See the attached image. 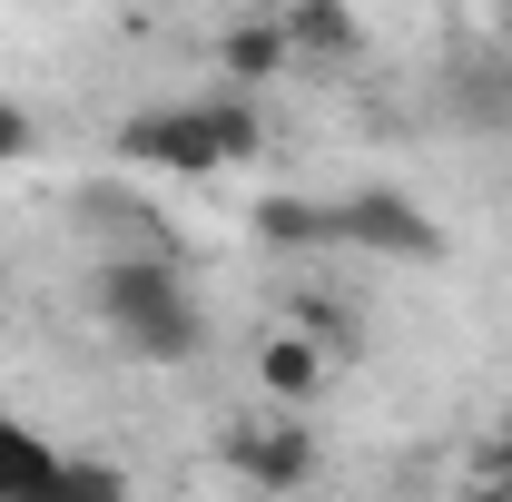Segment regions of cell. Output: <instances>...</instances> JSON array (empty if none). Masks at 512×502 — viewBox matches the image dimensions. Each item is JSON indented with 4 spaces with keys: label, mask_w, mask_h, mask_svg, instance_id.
<instances>
[{
    "label": "cell",
    "mask_w": 512,
    "mask_h": 502,
    "mask_svg": "<svg viewBox=\"0 0 512 502\" xmlns=\"http://www.w3.org/2000/svg\"><path fill=\"white\" fill-rule=\"evenodd\" d=\"M89 306L99 325L119 335L128 355H148V365H188L197 345H207V315H197V286L178 256H109L99 276H89Z\"/></svg>",
    "instance_id": "cell-1"
},
{
    "label": "cell",
    "mask_w": 512,
    "mask_h": 502,
    "mask_svg": "<svg viewBox=\"0 0 512 502\" xmlns=\"http://www.w3.org/2000/svg\"><path fill=\"white\" fill-rule=\"evenodd\" d=\"M50 502H128V473H119V463H79V453H69Z\"/></svg>",
    "instance_id": "cell-12"
},
{
    "label": "cell",
    "mask_w": 512,
    "mask_h": 502,
    "mask_svg": "<svg viewBox=\"0 0 512 502\" xmlns=\"http://www.w3.org/2000/svg\"><path fill=\"white\" fill-rule=\"evenodd\" d=\"M247 227H256V247H276V256L335 247V207H325V197H256Z\"/></svg>",
    "instance_id": "cell-9"
},
{
    "label": "cell",
    "mask_w": 512,
    "mask_h": 502,
    "mask_svg": "<svg viewBox=\"0 0 512 502\" xmlns=\"http://www.w3.org/2000/svg\"><path fill=\"white\" fill-rule=\"evenodd\" d=\"M60 443L50 434H30L20 414H0V502H50L60 493Z\"/></svg>",
    "instance_id": "cell-8"
},
{
    "label": "cell",
    "mask_w": 512,
    "mask_h": 502,
    "mask_svg": "<svg viewBox=\"0 0 512 502\" xmlns=\"http://www.w3.org/2000/svg\"><path fill=\"white\" fill-rule=\"evenodd\" d=\"M483 483H503V493H512V414H503V434L483 443Z\"/></svg>",
    "instance_id": "cell-14"
},
{
    "label": "cell",
    "mask_w": 512,
    "mask_h": 502,
    "mask_svg": "<svg viewBox=\"0 0 512 502\" xmlns=\"http://www.w3.org/2000/svg\"><path fill=\"white\" fill-rule=\"evenodd\" d=\"M276 20H286V50H296V60H325V69H345L355 50H365V20H355L345 0H286Z\"/></svg>",
    "instance_id": "cell-7"
},
{
    "label": "cell",
    "mask_w": 512,
    "mask_h": 502,
    "mask_svg": "<svg viewBox=\"0 0 512 502\" xmlns=\"http://www.w3.org/2000/svg\"><path fill=\"white\" fill-rule=\"evenodd\" d=\"M30 148H40L30 109H10V99H0V168H10V158H30Z\"/></svg>",
    "instance_id": "cell-13"
},
{
    "label": "cell",
    "mask_w": 512,
    "mask_h": 502,
    "mask_svg": "<svg viewBox=\"0 0 512 502\" xmlns=\"http://www.w3.org/2000/svg\"><path fill=\"white\" fill-rule=\"evenodd\" d=\"M335 375H345V365H335L325 345H306L296 325L256 345V394H266V404H286V414H306V404H316V394H325Z\"/></svg>",
    "instance_id": "cell-5"
},
{
    "label": "cell",
    "mask_w": 512,
    "mask_h": 502,
    "mask_svg": "<svg viewBox=\"0 0 512 502\" xmlns=\"http://www.w3.org/2000/svg\"><path fill=\"white\" fill-rule=\"evenodd\" d=\"M296 335H306V345H325L335 365H355V315L335 306V296H296Z\"/></svg>",
    "instance_id": "cell-11"
},
{
    "label": "cell",
    "mask_w": 512,
    "mask_h": 502,
    "mask_svg": "<svg viewBox=\"0 0 512 502\" xmlns=\"http://www.w3.org/2000/svg\"><path fill=\"white\" fill-rule=\"evenodd\" d=\"M119 158L158 168V178H217V168H227L197 109H138V119L119 128Z\"/></svg>",
    "instance_id": "cell-4"
},
{
    "label": "cell",
    "mask_w": 512,
    "mask_h": 502,
    "mask_svg": "<svg viewBox=\"0 0 512 502\" xmlns=\"http://www.w3.org/2000/svg\"><path fill=\"white\" fill-rule=\"evenodd\" d=\"M463 502H512V493H503V483H473V493H463Z\"/></svg>",
    "instance_id": "cell-15"
},
{
    "label": "cell",
    "mask_w": 512,
    "mask_h": 502,
    "mask_svg": "<svg viewBox=\"0 0 512 502\" xmlns=\"http://www.w3.org/2000/svg\"><path fill=\"white\" fill-rule=\"evenodd\" d=\"M217 60H227V79L256 99L266 79H286V69H296V50H286V20H276V10H256V20H227V30H217Z\"/></svg>",
    "instance_id": "cell-6"
},
{
    "label": "cell",
    "mask_w": 512,
    "mask_h": 502,
    "mask_svg": "<svg viewBox=\"0 0 512 502\" xmlns=\"http://www.w3.org/2000/svg\"><path fill=\"white\" fill-rule=\"evenodd\" d=\"M335 247H365V256H384V266H434V256H444V227L404 188H365V197L335 207Z\"/></svg>",
    "instance_id": "cell-2"
},
{
    "label": "cell",
    "mask_w": 512,
    "mask_h": 502,
    "mask_svg": "<svg viewBox=\"0 0 512 502\" xmlns=\"http://www.w3.org/2000/svg\"><path fill=\"white\" fill-rule=\"evenodd\" d=\"M227 473L247 493H306L316 483V434L286 414V424H237L227 434Z\"/></svg>",
    "instance_id": "cell-3"
},
{
    "label": "cell",
    "mask_w": 512,
    "mask_h": 502,
    "mask_svg": "<svg viewBox=\"0 0 512 502\" xmlns=\"http://www.w3.org/2000/svg\"><path fill=\"white\" fill-rule=\"evenodd\" d=\"M197 119H207V138H217V158H227V168H247L256 148H266V119H256L247 89H217V99H197Z\"/></svg>",
    "instance_id": "cell-10"
}]
</instances>
